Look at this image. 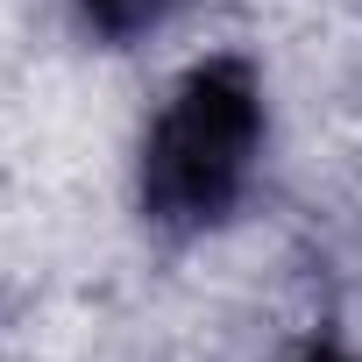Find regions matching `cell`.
Returning a JSON list of instances; mask_svg holds the SVG:
<instances>
[{
    "mask_svg": "<svg viewBox=\"0 0 362 362\" xmlns=\"http://www.w3.org/2000/svg\"><path fill=\"white\" fill-rule=\"evenodd\" d=\"M263 149V86L249 71V57H206L199 71H185L156 114V128L142 135V214L170 235H199L221 228Z\"/></svg>",
    "mask_w": 362,
    "mask_h": 362,
    "instance_id": "obj_1",
    "label": "cell"
},
{
    "mask_svg": "<svg viewBox=\"0 0 362 362\" xmlns=\"http://www.w3.org/2000/svg\"><path fill=\"white\" fill-rule=\"evenodd\" d=\"M177 0H78V15L107 36V43H128V36H149L156 22H170Z\"/></svg>",
    "mask_w": 362,
    "mask_h": 362,
    "instance_id": "obj_2",
    "label": "cell"
},
{
    "mask_svg": "<svg viewBox=\"0 0 362 362\" xmlns=\"http://www.w3.org/2000/svg\"><path fill=\"white\" fill-rule=\"evenodd\" d=\"M305 362H355V355H341V348H320V355H305Z\"/></svg>",
    "mask_w": 362,
    "mask_h": 362,
    "instance_id": "obj_3",
    "label": "cell"
}]
</instances>
